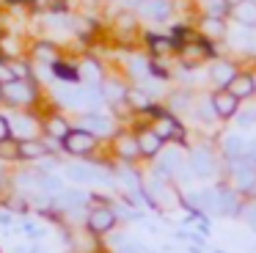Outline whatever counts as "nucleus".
Returning <instances> with one entry per match:
<instances>
[{
    "instance_id": "34",
    "label": "nucleus",
    "mask_w": 256,
    "mask_h": 253,
    "mask_svg": "<svg viewBox=\"0 0 256 253\" xmlns=\"http://www.w3.org/2000/svg\"><path fill=\"white\" fill-rule=\"evenodd\" d=\"M240 218H242L248 226H256V198H250L245 206H240Z\"/></svg>"
},
{
    "instance_id": "26",
    "label": "nucleus",
    "mask_w": 256,
    "mask_h": 253,
    "mask_svg": "<svg viewBox=\"0 0 256 253\" xmlns=\"http://www.w3.org/2000/svg\"><path fill=\"white\" fill-rule=\"evenodd\" d=\"M245 148H248V140H245L242 135H226L223 138V152H226L228 160L245 157Z\"/></svg>"
},
{
    "instance_id": "36",
    "label": "nucleus",
    "mask_w": 256,
    "mask_h": 253,
    "mask_svg": "<svg viewBox=\"0 0 256 253\" xmlns=\"http://www.w3.org/2000/svg\"><path fill=\"white\" fill-rule=\"evenodd\" d=\"M245 157H248L250 162L256 165V140H250V143H248V148H245Z\"/></svg>"
},
{
    "instance_id": "13",
    "label": "nucleus",
    "mask_w": 256,
    "mask_h": 253,
    "mask_svg": "<svg viewBox=\"0 0 256 253\" xmlns=\"http://www.w3.org/2000/svg\"><path fill=\"white\" fill-rule=\"evenodd\" d=\"M113 143V152H116L118 160H124V162H132V160L140 157V148H138V138H135V132H116V135L110 138Z\"/></svg>"
},
{
    "instance_id": "18",
    "label": "nucleus",
    "mask_w": 256,
    "mask_h": 253,
    "mask_svg": "<svg viewBox=\"0 0 256 253\" xmlns=\"http://www.w3.org/2000/svg\"><path fill=\"white\" fill-rule=\"evenodd\" d=\"M124 102H127V108L132 110V113H152V108H154V99H152V94L144 91L140 86H130Z\"/></svg>"
},
{
    "instance_id": "39",
    "label": "nucleus",
    "mask_w": 256,
    "mask_h": 253,
    "mask_svg": "<svg viewBox=\"0 0 256 253\" xmlns=\"http://www.w3.org/2000/svg\"><path fill=\"white\" fill-rule=\"evenodd\" d=\"M14 253H28V248H17V250H14Z\"/></svg>"
},
{
    "instance_id": "22",
    "label": "nucleus",
    "mask_w": 256,
    "mask_h": 253,
    "mask_svg": "<svg viewBox=\"0 0 256 253\" xmlns=\"http://www.w3.org/2000/svg\"><path fill=\"white\" fill-rule=\"evenodd\" d=\"M146 44H149L152 58H168V55H174L179 47V42L174 36H157V33H149V36H146Z\"/></svg>"
},
{
    "instance_id": "3",
    "label": "nucleus",
    "mask_w": 256,
    "mask_h": 253,
    "mask_svg": "<svg viewBox=\"0 0 256 253\" xmlns=\"http://www.w3.org/2000/svg\"><path fill=\"white\" fill-rule=\"evenodd\" d=\"M91 201H94V206L86 212V228H88L94 236L110 234V231L116 228V220H118L116 209L108 206V204L102 201V198H96V196H91Z\"/></svg>"
},
{
    "instance_id": "24",
    "label": "nucleus",
    "mask_w": 256,
    "mask_h": 253,
    "mask_svg": "<svg viewBox=\"0 0 256 253\" xmlns=\"http://www.w3.org/2000/svg\"><path fill=\"white\" fill-rule=\"evenodd\" d=\"M226 88L237 99H248V96H254V94H256V77L254 74H245V72H237V74H234V80L228 82Z\"/></svg>"
},
{
    "instance_id": "30",
    "label": "nucleus",
    "mask_w": 256,
    "mask_h": 253,
    "mask_svg": "<svg viewBox=\"0 0 256 253\" xmlns=\"http://www.w3.org/2000/svg\"><path fill=\"white\" fill-rule=\"evenodd\" d=\"M64 190H66V187H64V179L58 174H42V192H44V196L58 198Z\"/></svg>"
},
{
    "instance_id": "19",
    "label": "nucleus",
    "mask_w": 256,
    "mask_h": 253,
    "mask_svg": "<svg viewBox=\"0 0 256 253\" xmlns=\"http://www.w3.org/2000/svg\"><path fill=\"white\" fill-rule=\"evenodd\" d=\"M234 22L242 28H256V0H237L228 6Z\"/></svg>"
},
{
    "instance_id": "14",
    "label": "nucleus",
    "mask_w": 256,
    "mask_h": 253,
    "mask_svg": "<svg viewBox=\"0 0 256 253\" xmlns=\"http://www.w3.org/2000/svg\"><path fill=\"white\" fill-rule=\"evenodd\" d=\"M64 174H66V179L78 182V184H94V182H108L105 174H100V168H94V165L88 162H69L66 168H64Z\"/></svg>"
},
{
    "instance_id": "7",
    "label": "nucleus",
    "mask_w": 256,
    "mask_h": 253,
    "mask_svg": "<svg viewBox=\"0 0 256 253\" xmlns=\"http://www.w3.org/2000/svg\"><path fill=\"white\" fill-rule=\"evenodd\" d=\"M74 126V121L66 116V110L56 108L52 104L50 110H44L42 113V130H44V138H50V140H58L61 143L64 138L69 135V130Z\"/></svg>"
},
{
    "instance_id": "8",
    "label": "nucleus",
    "mask_w": 256,
    "mask_h": 253,
    "mask_svg": "<svg viewBox=\"0 0 256 253\" xmlns=\"http://www.w3.org/2000/svg\"><path fill=\"white\" fill-rule=\"evenodd\" d=\"M78 74H80V82L86 86H102V80L108 77V69L96 55H91V50L78 55Z\"/></svg>"
},
{
    "instance_id": "20",
    "label": "nucleus",
    "mask_w": 256,
    "mask_h": 253,
    "mask_svg": "<svg viewBox=\"0 0 256 253\" xmlns=\"http://www.w3.org/2000/svg\"><path fill=\"white\" fill-rule=\"evenodd\" d=\"M234 74H237V66L232 60H212L210 64V82L218 88H226L234 80Z\"/></svg>"
},
{
    "instance_id": "31",
    "label": "nucleus",
    "mask_w": 256,
    "mask_h": 253,
    "mask_svg": "<svg viewBox=\"0 0 256 253\" xmlns=\"http://www.w3.org/2000/svg\"><path fill=\"white\" fill-rule=\"evenodd\" d=\"M168 104H171V110H190L193 108V99H190V94L188 91H176V94H171L168 96Z\"/></svg>"
},
{
    "instance_id": "15",
    "label": "nucleus",
    "mask_w": 256,
    "mask_h": 253,
    "mask_svg": "<svg viewBox=\"0 0 256 253\" xmlns=\"http://www.w3.org/2000/svg\"><path fill=\"white\" fill-rule=\"evenodd\" d=\"M212 104H215L218 118H232V116H237V110H240V99L234 96L228 88H218V91L212 94Z\"/></svg>"
},
{
    "instance_id": "10",
    "label": "nucleus",
    "mask_w": 256,
    "mask_h": 253,
    "mask_svg": "<svg viewBox=\"0 0 256 253\" xmlns=\"http://www.w3.org/2000/svg\"><path fill=\"white\" fill-rule=\"evenodd\" d=\"M135 14L149 22H166L174 14V0H140L135 6Z\"/></svg>"
},
{
    "instance_id": "1",
    "label": "nucleus",
    "mask_w": 256,
    "mask_h": 253,
    "mask_svg": "<svg viewBox=\"0 0 256 253\" xmlns=\"http://www.w3.org/2000/svg\"><path fill=\"white\" fill-rule=\"evenodd\" d=\"M0 108L44 113V110L52 108V102L47 96V88L36 77H28V80H8L0 86Z\"/></svg>"
},
{
    "instance_id": "35",
    "label": "nucleus",
    "mask_w": 256,
    "mask_h": 253,
    "mask_svg": "<svg viewBox=\"0 0 256 253\" xmlns=\"http://www.w3.org/2000/svg\"><path fill=\"white\" fill-rule=\"evenodd\" d=\"M6 138H12V121H8L6 110H0V140H6Z\"/></svg>"
},
{
    "instance_id": "5",
    "label": "nucleus",
    "mask_w": 256,
    "mask_h": 253,
    "mask_svg": "<svg viewBox=\"0 0 256 253\" xmlns=\"http://www.w3.org/2000/svg\"><path fill=\"white\" fill-rule=\"evenodd\" d=\"M96 146H100V138L91 135L88 130H83V126L74 124L72 130H69V135L61 140V152L69 154V157H91V154L96 152Z\"/></svg>"
},
{
    "instance_id": "25",
    "label": "nucleus",
    "mask_w": 256,
    "mask_h": 253,
    "mask_svg": "<svg viewBox=\"0 0 256 253\" xmlns=\"http://www.w3.org/2000/svg\"><path fill=\"white\" fill-rule=\"evenodd\" d=\"M201 33H204L210 42H220L223 36H226V22L220 20V16H206L204 22H201Z\"/></svg>"
},
{
    "instance_id": "33",
    "label": "nucleus",
    "mask_w": 256,
    "mask_h": 253,
    "mask_svg": "<svg viewBox=\"0 0 256 253\" xmlns=\"http://www.w3.org/2000/svg\"><path fill=\"white\" fill-rule=\"evenodd\" d=\"M198 118L201 121H212V118H218V113H215V104H212V99H201L198 102Z\"/></svg>"
},
{
    "instance_id": "40",
    "label": "nucleus",
    "mask_w": 256,
    "mask_h": 253,
    "mask_svg": "<svg viewBox=\"0 0 256 253\" xmlns=\"http://www.w3.org/2000/svg\"><path fill=\"white\" fill-rule=\"evenodd\" d=\"M28 253H42V248H30V250Z\"/></svg>"
},
{
    "instance_id": "6",
    "label": "nucleus",
    "mask_w": 256,
    "mask_h": 253,
    "mask_svg": "<svg viewBox=\"0 0 256 253\" xmlns=\"http://www.w3.org/2000/svg\"><path fill=\"white\" fill-rule=\"evenodd\" d=\"M74 124L83 126V130H88L91 135H96L100 140H105V138H113L116 135V118L108 113H102V110H86V113H78V118H74Z\"/></svg>"
},
{
    "instance_id": "12",
    "label": "nucleus",
    "mask_w": 256,
    "mask_h": 253,
    "mask_svg": "<svg viewBox=\"0 0 256 253\" xmlns=\"http://www.w3.org/2000/svg\"><path fill=\"white\" fill-rule=\"evenodd\" d=\"M176 52L184 58V66H196L212 55V44L206 38H193V42H179Z\"/></svg>"
},
{
    "instance_id": "21",
    "label": "nucleus",
    "mask_w": 256,
    "mask_h": 253,
    "mask_svg": "<svg viewBox=\"0 0 256 253\" xmlns=\"http://www.w3.org/2000/svg\"><path fill=\"white\" fill-rule=\"evenodd\" d=\"M190 170H193V176H198V179H206V176L215 170L212 152H206V148H193V152H190Z\"/></svg>"
},
{
    "instance_id": "32",
    "label": "nucleus",
    "mask_w": 256,
    "mask_h": 253,
    "mask_svg": "<svg viewBox=\"0 0 256 253\" xmlns=\"http://www.w3.org/2000/svg\"><path fill=\"white\" fill-rule=\"evenodd\" d=\"M237 38H240V47L245 52H256V28H242L237 33Z\"/></svg>"
},
{
    "instance_id": "9",
    "label": "nucleus",
    "mask_w": 256,
    "mask_h": 253,
    "mask_svg": "<svg viewBox=\"0 0 256 253\" xmlns=\"http://www.w3.org/2000/svg\"><path fill=\"white\" fill-rule=\"evenodd\" d=\"M152 130L162 138V140H184V132H182V124L174 118V113L168 110H157L152 108Z\"/></svg>"
},
{
    "instance_id": "38",
    "label": "nucleus",
    "mask_w": 256,
    "mask_h": 253,
    "mask_svg": "<svg viewBox=\"0 0 256 253\" xmlns=\"http://www.w3.org/2000/svg\"><path fill=\"white\" fill-rule=\"evenodd\" d=\"M248 192H250V196H254V198H256V182H254V184H250V187H248Z\"/></svg>"
},
{
    "instance_id": "17",
    "label": "nucleus",
    "mask_w": 256,
    "mask_h": 253,
    "mask_svg": "<svg viewBox=\"0 0 256 253\" xmlns=\"http://www.w3.org/2000/svg\"><path fill=\"white\" fill-rule=\"evenodd\" d=\"M102 96H105V104H118V102H124V96H127V80H122V77H116V74H108L105 80H102Z\"/></svg>"
},
{
    "instance_id": "11",
    "label": "nucleus",
    "mask_w": 256,
    "mask_h": 253,
    "mask_svg": "<svg viewBox=\"0 0 256 253\" xmlns=\"http://www.w3.org/2000/svg\"><path fill=\"white\" fill-rule=\"evenodd\" d=\"M28 36L22 33H0V58L6 60H14V58H28Z\"/></svg>"
},
{
    "instance_id": "4",
    "label": "nucleus",
    "mask_w": 256,
    "mask_h": 253,
    "mask_svg": "<svg viewBox=\"0 0 256 253\" xmlns=\"http://www.w3.org/2000/svg\"><path fill=\"white\" fill-rule=\"evenodd\" d=\"M6 113H8V121H12V138H17V140L44 138L42 113H36V110H6Z\"/></svg>"
},
{
    "instance_id": "27",
    "label": "nucleus",
    "mask_w": 256,
    "mask_h": 253,
    "mask_svg": "<svg viewBox=\"0 0 256 253\" xmlns=\"http://www.w3.org/2000/svg\"><path fill=\"white\" fill-rule=\"evenodd\" d=\"M190 206L204 209V212H218V190H201L190 196Z\"/></svg>"
},
{
    "instance_id": "37",
    "label": "nucleus",
    "mask_w": 256,
    "mask_h": 253,
    "mask_svg": "<svg viewBox=\"0 0 256 253\" xmlns=\"http://www.w3.org/2000/svg\"><path fill=\"white\" fill-rule=\"evenodd\" d=\"M118 3H124V6H130V8H135V6L140 3V0H118Z\"/></svg>"
},
{
    "instance_id": "23",
    "label": "nucleus",
    "mask_w": 256,
    "mask_h": 253,
    "mask_svg": "<svg viewBox=\"0 0 256 253\" xmlns=\"http://www.w3.org/2000/svg\"><path fill=\"white\" fill-rule=\"evenodd\" d=\"M124 69H127V77L132 82H144L146 77H152V58H144V55H130Z\"/></svg>"
},
{
    "instance_id": "29",
    "label": "nucleus",
    "mask_w": 256,
    "mask_h": 253,
    "mask_svg": "<svg viewBox=\"0 0 256 253\" xmlns=\"http://www.w3.org/2000/svg\"><path fill=\"white\" fill-rule=\"evenodd\" d=\"M0 162H20V140L17 138H6V140H0Z\"/></svg>"
},
{
    "instance_id": "28",
    "label": "nucleus",
    "mask_w": 256,
    "mask_h": 253,
    "mask_svg": "<svg viewBox=\"0 0 256 253\" xmlns=\"http://www.w3.org/2000/svg\"><path fill=\"white\" fill-rule=\"evenodd\" d=\"M218 212L220 214H240V198L234 190H218Z\"/></svg>"
},
{
    "instance_id": "16",
    "label": "nucleus",
    "mask_w": 256,
    "mask_h": 253,
    "mask_svg": "<svg viewBox=\"0 0 256 253\" xmlns=\"http://www.w3.org/2000/svg\"><path fill=\"white\" fill-rule=\"evenodd\" d=\"M135 138H138L140 157H157V154L162 152V143H166L152 126H140V130L135 132Z\"/></svg>"
},
{
    "instance_id": "2",
    "label": "nucleus",
    "mask_w": 256,
    "mask_h": 253,
    "mask_svg": "<svg viewBox=\"0 0 256 253\" xmlns=\"http://www.w3.org/2000/svg\"><path fill=\"white\" fill-rule=\"evenodd\" d=\"M66 55V47L61 42L50 36H39V38H30L28 42V60L34 66H42V69H50L56 60H61Z\"/></svg>"
}]
</instances>
